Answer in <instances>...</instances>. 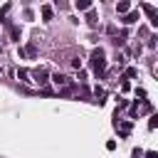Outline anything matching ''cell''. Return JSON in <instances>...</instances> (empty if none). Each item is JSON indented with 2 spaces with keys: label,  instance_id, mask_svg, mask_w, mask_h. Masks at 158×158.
Here are the masks:
<instances>
[{
  "label": "cell",
  "instance_id": "obj_1",
  "mask_svg": "<svg viewBox=\"0 0 158 158\" xmlns=\"http://www.w3.org/2000/svg\"><path fill=\"white\" fill-rule=\"evenodd\" d=\"M52 81H54L57 86H67V84H69V77H67V74H59V72H57V74H52Z\"/></svg>",
  "mask_w": 158,
  "mask_h": 158
},
{
  "label": "cell",
  "instance_id": "obj_2",
  "mask_svg": "<svg viewBox=\"0 0 158 158\" xmlns=\"http://www.w3.org/2000/svg\"><path fill=\"white\" fill-rule=\"evenodd\" d=\"M35 81H37V84H47V81H49V79H47V72H44V69H37V72H35Z\"/></svg>",
  "mask_w": 158,
  "mask_h": 158
},
{
  "label": "cell",
  "instance_id": "obj_3",
  "mask_svg": "<svg viewBox=\"0 0 158 158\" xmlns=\"http://www.w3.org/2000/svg\"><path fill=\"white\" fill-rule=\"evenodd\" d=\"M116 12H118V15L131 12V2H116Z\"/></svg>",
  "mask_w": 158,
  "mask_h": 158
},
{
  "label": "cell",
  "instance_id": "obj_4",
  "mask_svg": "<svg viewBox=\"0 0 158 158\" xmlns=\"http://www.w3.org/2000/svg\"><path fill=\"white\" fill-rule=\"evenodd\" d=\"M138 20V12H126V17H123V25H131V22H136Z\"/></svg>",
  "mask_w": 158,
  "mask_h": 158
},
{
  "label": "cell",
  "instance_id": "obj_5",
  "mask_svg": "<svg viewBox=\"0 0 158 158\" xmlns=\"http://www.w3.org/2000/svg\"><path fill=\"white\" fill-rule=\"evenodd\" d=\"M89 7H91L89 0H77V10H89Z\"/></svg>",
  "mask_w": 158,
  "mask_h": 158
},
{
  "label": "cell",
  "instance_id": "obj_6",
  "mask_svg": "<svg viewBox=\"0 0 158 158\" xmlns=\"http://www.w3.org/2000/svg\"><path fill=\"white\" fill-rule=\"evenodd\" d=\"M42 17L44 20H52V7L49 5H42Z\"/></svg>",
  "mask_w": 158,
  "mask_h": 158
},
{
  "label": "cell",
  "instance_id": "obj_7",
  "mask_svg": "<svg viewBox=\"0 0 158 158\" xmlns=\"http://www.w3.org/2000/svg\"><path fill=\"white\" fill-rule=\"evenodd\" d=\"M17 79H20V81H32V79H30V72H25V69L17 72Z\"/></svg>",
  "mask_w": 158,
  "mask_h": 158
},
{
  "label": "cell",
  "instance_id": "obj_8",
  "mask_svg": "<svg viewBox=\"0 0 158 158\" xmlns=\"http://www.w3.org/2000/svg\"><path fill=\"white\" fill-rule=\"evenodd\" d=\"M128 131H131V123H128V121H123V123H121V133H123V136H126V133H128Z\"/></svg>",
  "mask_w": 158,
  "mask_h": 158
},
{
  "label": "cell",
  "instance_id": "obj_9",
  "mask_svg": "<svg viewBox=\"0 0 158 158\" xmlns=\"http://www.w3.org/2000/svg\"><path fill=\"white\" fill-rule=\"evenodd\" d=\"M10 35H12L15 40H20V30H17V27H12V30H10Z\"/></svg>",
  "mask_w": 158,
  "mask_h": 158
},
{
  "label": "cell",
  "instance_id": "obj_10",
  "mask_svg": "<svg viewBox=\"0 0 158 158\" xmlns=\"http://www.w3.org/2000/svg\"><path fill=\"white\" fill-rule=\"evenodd\" d=\"M94 94H96V96H106V91H104L101 86H96V89H94Z\"/></svg>",
  "mask_w": 158,
  "mask_h": 158
},
{
  "label": "cell",
  "instance_id": "obj_11",
  "mask_svg": "<svg viewBox=\"0 0 158 158\" xmlns=\"http://www.w3.org/2000/svg\"><path fill=\"white\" fill-rule=\"evenodd\" d=\"M158 126V121H156V116H151V121H148V128H156Z\"/></svg>",
  "mask_w": 158,
  "mask_h": 158
}]
</instances>
